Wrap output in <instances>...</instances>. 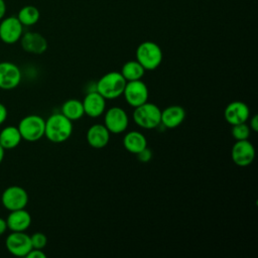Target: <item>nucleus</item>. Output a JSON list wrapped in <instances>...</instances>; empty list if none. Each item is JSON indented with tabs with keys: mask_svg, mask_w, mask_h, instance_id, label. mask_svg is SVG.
<instances>
[{
	"mask_svg": "<svg viewBox=\"0 0 258 258\" xmlns=\"http://www.w3.org/2000/svg\"><path fill=\"white\" fill-rule=\"evenodd\" d=\"M8 252L17 257H25L32 249L30 236L25 232H11L5 241Z\"/></svg>",
	"mask_w": 258,
	"mask_h": 258,
	"instance_id": "10",
	"label": "nucleus"
},
{
	"mask_svg": "<svg viewBox=\"0 0 258 258\" xmlns=\"http://www.w3.org/2000/svg\"><path fill=\"white\" fill-rule=\"evenodd\" d=\"M31 245L34 249H43L47 244L46 236L41 232H35L30 236Z\"/></svg>",
	"mask_w": 258,
	"mask_h": 258,
	"instance_id": "25",
	"label": "nucleus"
},
{
	"mask_svg": "<svg viewBox=\"0 0 258 258\" xmlns=\"http://www.w3.org/2000/svg\"><path fill=\"white\" fill-rule=\"evenodd\" d=\"M126 83L120 72H109L100 78L95 90L106 100H114L123 94Z\"/></svg>",
	"mask_w": 258,
	"mask_h": 258,
	"instance_id": "2",
	"label": "nucleus"
},
{
	"mask_svg": "<svg viewBox=\"0 0 258 258\" xmlns=\"http://www.w3.org/2000/svg\"><path fill=\"white\" fill-rule=\"evenodd\" d=\"M44 127L45 120L36 114L23 117L17 126L21 138L29 142H34L41 139L44 136Z\"/></svg>",
	"mask_w": 258,
	"mask_h": 258,
	"instance_id": "5",
	"label": "nucleus"
},
{
	"mask_svg": "<svg viewBox=\"0 0 258 258\" xmlns=\"http://www.w3.org/2000/svg\"><path fill=\"white\" fill-rule=\"evenodd\" d=\"M137 158L141 161V162H148L151 158H152V152L149 148L145 147L144 149H142L141 151H139L137 154Z\"/></svg>",
	"mask_w": 258,
	"mask_h": 258,
	"instance_id": "26",
	"label": "nucleus"
},
{
	"mask_svg": "<svg viewBox=\"0 0 258 258\" xmlns=\"http://www.w3.org/2000/svg\"><path fill=\"white\" fill-rule=\"evenodd\" d=\"M7 229H8V228H7L6 220L0 217V236H2V235L6 232Z\"/></svg>",
	"mask_w": 258,
	"mask_h": 258,
	"instance_id": "30",
	"label": "nucleus"
},
{
	"mask_svg": "<svg viewBox=\"0 0 258 258\" xmlns=\"http://www.w3.org/2000/svg\"><path fill=\"white\" fill-rule=\"evenodd\" d=\"M136 125L144 129H154L160 125L161 110L153 103L145 102L144 104L135 107L132 115Z\"/></svg>",
	"mask_w": 258,
	"mask_h": 258,
	"instance_id": "4",
	"label": "nucleus"
},
{
	"mask_svg": "<svg viewBox=\"0 0 258 258\" xmlns=\"http://www.w3.org/2000/svg\"><path fill=\"white\" fill-rule=\"evenodd\" d=\"M120 73L126 82H130L141 80L145 74V70L137 60H129L123 64Z\"/></svg>",
	"mask_w": 258,
	"mask_h": 258,
	"instance_id": "22",
	"label": "nucleus"
},
{
	"mask_svg": "<svg viewBox=\"0 0 258 258\" xmlns=\"http://www.w3.org/2000/svg\"><path fill=\"white\" fill-rule=\"evenodd\" d=\"M60 113L66 116L69 120L76 121L81 119L85 115L83 103L77 99H70L67 100L60 109Z\"/></svg>",
	"mask_w": 258,
	"mask_h": 258,
	"instance_id": "21",
	"label": "nucleus"
},
{
	"mask_svg": "<svg viewBox=\"0 0 258 258\" xmlns=\"http://www.w3.org/2000/svg\"><path fill=\"white\" fill-rule=\"evenodd\" d=\"M185 118V111L181 106L172 105L166 107L161 111V120L160 124H162L165 128L172 129L179 126Z\"/></svg>",
	"mask_w": 258,
	"mask_h": 258,
	"instance_id": "18",
	"label": "nucleus"
},
{
	"mask_svg": "<svg viewBox=\"0 0 258 258\" xmlns=\"http://www.w3.org/2000/svg\"><path fill=\"white\" fill-rule=\"evenodd\" d=\"M16 17L23 26H32L38 22L40 18V12L33 5H25L18 11Z\"/></svg>",
	"mask_w": 258,
	"mask_h": 258,
	"instance_id": "23",
	"label": "nucleus"
},
{
	"mask_svg": "<svg viewBox=\"0 0 258 258\" xmlns=\"http://www.w3.org/2000/svg\"><path fill=\"white\" fill-rule=\"evenodd\" d=\"M82 103L85 115H88L91 118L100 117L104 114L106 109V99L96 90L87 93Z\"/></svg>",
	"mask_w": 258,
	"mask_h": 258,
	"instance_id": "14",
	"label": "nucleus"
},
{
	"mask_svg": "<svg viewBox=\"0 0 258 258\" xmlns=\"http://www.w3.org/2000/svg\"><path fill=\"white\" fill-rule=\"evenodd\" d=\"M87 141L96 149L104 148L110 140V132L104 124H94L87 131Z\"/></svg>",
	"mask_w": 258,
	"mask_h": 258,
	"instance_id": "17",
	"label": "nucleus"
},
{
	"mask_svg": "<svg viewBox=\"0 0 258 258\" xmlns=\"http://www.w3.org/2000/svg\"><path fill=\"white\" fill-rule=\"evenodd\" d=\"M232 126L233 127L231 130V133L236 140H245L249 138L251 134V129L249 125H247L246 123H240Z\"/></svg>",
	"mask_w": 258,
	"mask_h": 258,
	"instance_id": "24",
	"label": "nucleus"
},
{
	"mask_svg": "<svg viewBox=\"0 0 258 258\" xmlns=\"http://www.w3.org/2000/svg\"><path fill=\"white\" fill-rule=\"evenodd\" d=\"M224 116L226 121L231 125L246 123L250 117V110L244 102L234 101L227 105Z\"/></svg>",
	"mask_w": 258,
	"mask_h": 258,
	"instance_id": "15",
	"label": "nucleus"
},
{
	"mask_svg": "<svg viewBox=\"0 0 258 258\" xmlns=\"http://www.w3.org/2000/svg\"><path fill=\"white\" fill-rule=\"evenodd\" d=\"M231 157L233 162L238 166H248L255 157V148L248 140H236L231 150Z\"/></svg>",
	"mask_w": 258,
	"mask_h": 258,
	"instance_id": "11",
	"label": "nucleus"
},
{
	"mask_svg": "<svg viewBox=\"0 0 258 258\" xmlns=\"http://www.w3.org/2000/svg\"><path fill=\"white\" fill-rule=\"evenodd\" d=\"M20 44L23 50L33 54H41L47 49V40L45 37L33 31H28L22 34Z\"/></svg>",
	"mask_w": 258,
	"mask_h": 258,
	"instance_id": "13",
	"label": "nucleus"
},
{
	"mask_svg": "<svg viewBox=\"0 0 258 258\" xmlns=\"http://www.w3.org/2000/svg\"><path fill=\"white\" fill-rule=\"evenodd\" d=\"M125 149L131 153L137 154L139 151L147 147L146 137L139 131H129L123 138Z\"/></svg>",
	"mask_w": 258,
	"mask_h": 258,
	"instance_id": "19",
	"label": "nucleus"
},
{
	"mask_svg": "<svg viewBox=\"0 0 258 258\" xmlns=\"http://www.w3.org/2000/svg\"><path fill=\"white\" fill-rule=\"evenodd\" d=\"M23 34V25L16 16L4 17L0 20V39L7 44L20 40Z\"/></svg>",
	"mask_w": 258,
	"mask_h": 258,
	"instance_id": "9",
	"label": "nucleus"
},
{
	"mask_svg": "<svg viewBox=\"0 0 258 258\" xmlns=\"http://www.w3.org/2000/svg\"><path fill=\"white\" fill-rule=\"evenodd\" d=\"M21 82L20 69L11 61L0 62V89L13 90Z\"/></svg>",
	"mask_w": 258,
	"mask_h": 258,
	"instance_id": "12",
	"label": "nucleus"
},
{
	"mask_svg": "<svg viewBox=\"0 0 258 258\" xmlns=\"http://www.w3.org/2000/svg\"><path fill=\"white\" fill-rule=\"evenodd\" d=\"M6 223L11 232H25L31 224V216L25 209L10 211Z\"/></svg>",
	"mask_w": 258,
	"mask_h": 258,
	"instance_id": "16",
	"label": "nucleus"
},
{
	"mask_svg": "<svg viewBox=\"0 0 258 258\" xmlns=\"http://www.w3.org/2000/svg\"><path fill=\"white\" fill-rule=\"evenodd\" d=\"M1 203L9 212L25 209L28 204V194L19 185H10L2 192Z\"/></svg>",
	"mask_w": 258,
	"mask_h": 258,
	"instance_id": "6",
	"label": "nucleus"
},
{
	"mask_svg": "<svg viewBox=\"0 0 258 258\" xmlns=\"http://www.w3.org/2000/svg\"><path fill=\"white\" fill-rule=\"evenodd\" d=\"M73 133V122L61 113H54L45 120L44 136L53 143L68 140Z\"/></svg>",
	"mask_w": 258,
	"mask_h": 258,
	"instance_id": "1",
	"label": "nucleus"
},
{
	"mask_svg": "<svg viewBox=\"0 0 258 258\" xmlns=\"http://www.w3.org/2000/svg\"><path fill=\"white\" fill-rule=\"evenodd\" d=\"M25 257H27V258H45L46 255L44 254V252H42L41 249H34V248H32L27 253V255Z\"/></svg>",
	"mask_w": 258,
	"mask_h": 258,
	"instance_id": "27",
	"label": "nucleus"
},
{
	"mask_svg": "<svg viewBox=\"0 0 258 258\" xmlns=\"http://www.w3.org/2000/svg\"><path fill=\"white\" fill-rule=\"evenodd\" d=\"M21 140L20 132L15 126H7L0 132V145L4 149H13L17 147Z\"/></svg>",
	"mask_w": 258,
	"mask_h": 258,
	"instance_id": "20",
	"label": "nucleus"
},
{
	"mask_svg": "<svg viewBox=\"0 0 258 258\" xmlns=\"http://www.w3.org/2000/svg\"><path fill=\"white\" fill-rule=\"evenodd\" d=\"M6 14V3L4 0H0V20L5 17Z\"/></svg>",
	"mask_w": 258,
	"mask_h": 258,
	"instance_id": "31",
	"label": "nucleus"
},
{
	"mask_svg": "<svg viewBox=\"0 0 258 258\" xmlns=\"http://www.w3.org/2000/svg\"><path fill=\"white\" fill-rule=\"evenodd\" d=\"M104 125L110 133L119 134L126 131L129 125L126 111L120 107H111L105 112Z\"/></svg>",
	"mask_w": 258,
	"mask_h": 258,
	"instance_id": "8",
	"label": "nucleus"
},
{
	"mask_svg": "<svg viewBox=\"0 0 258 258\" xmlns=\"http://www.w3.org/2000/svg\"><path fill=\"white\" fill-rule=\"evenodd\" d=\"M7 115H8V112H7V109H6L5 105L0 103V125L5 122V120L7 118Z\"/></svg>",
	"mask_w": 258,
	"mask_h": 258,
	"instance_id": "28",
	"label": "nucleus"
},
{
	"mask_svg": "<svg viewBox=\"0 0 258 258\" xmlns=\"http://www.w3.org/2000/svg\"><path fill=\"white\" fill-rule=\"evenodd\" d=\"M126 102L133 108L138 107L148 100L149 92L146 84L141 80L127 82L122 94Z\"/></svg>",
	"mask_w": 258,
	"mask_h": 258,
	"instance_id": "7",
	"label": "nucleus"
},
{
	"mask_svg": "<svg viewBox=\"0 0 258 258\" xmlns=\"http://www.w3.org/2000/svg\"><path fill=\"white\" fill-rule=\"evenodd\" d=\"M162 50L160 46L150 40L141 42L136 49V60L145 71L157 69L162 61Z\"/></svg>",
	"mask_w": 258,
	"mask_h": 258,
	"instance_id": "3",
	"label": "nucleus"
},
{
	"mask_svg": "<svg viewBox=\"0 0 258 258\" xmlns=\"http://www.w3.org/2000/svg\"><path fill=\"white\" fill-rule=\"evenodd\" d=\"M5 151V149L0 145V163L3 161V158H4V152Z\"/></svg>",
	"mask_w": 258,
	"mask_h": 258,
	"instance_id": "32",
	"label": "nucleus"
},
{
	"mask_svg": "<svg viewBox=\"0 0 258 258\" xmlns=\"http://www.w3.org/2000/svg\"><path fill=\"white\" fill-rule=\"evenodd\" d=\"M249 127H250V129L253 130L254 132H257V131H258V116H257L256 114L251 117Z\"/></svg>",
	"mask_w": 258,
	"mask_h": 258,
	"instance_id": "29",
	"label": "nucleus"
}]
</instances>
